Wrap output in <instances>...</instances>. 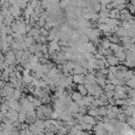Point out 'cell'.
<instances>
[{"label": "cell", "instance_id": "obj_1", "mask_svg": "<svg viewBox=\"0 0 135 135\" xmlns=\"http://www.w3.org/2000/svg\"><path fill=\"white\" fill-rule=\"evenodd\" d=\"M105 59H107V61H108L109 65H117V64H119V60H118V58H117L114 54L107 56V57H105Z\"/></svg>", "mask_w": 135, "mask_h": 135}, {"label": "cell", "instance_id": "obj_2", "mask_svg": "<svg viewBox=\"0 0 135 135\" xmlns=\"http://www.w3.org/2000/svg\"><path fill=\"white\" fill-rule=\"evenodd\" d=\"M73 77V82L74 83H82L84 82V74H73L72 75Z\"/></svg>", "mask_w": 135, "mask_h": 135}, {"label": "cell", "instance_id": "obj_3", "mask_svg": "<svg viewBox=\"0 0 135 135\" xmlns=\"http://www.w3.org/2000/svg\"><path fill=\"white\" fill-rule=\"evenodd\" d=\"M82 120H83L85 123H89V124H92V126H94V124L97 123L95 117H93V116H91V115H89V114H86V115L84 114L83 117H82Z\"/></svg>", "mask_w": 135, "mask_h": 135}, {"label": "cell", "instance_id": "obj_4", "mask_svg": "<svg viewBox=\"0 0 135 135\" xmlns=\"http://www.w3.org/2000/svg\"><path fill=\"white\" fill-rule=\"evenodd\" d=\"M23 42H24L26 49H28V47L35 42V40H34V38H33L31 35H27V36H24V38H23Z\"/></svg>", "mask_w": 135, "mask_h": 135}, {"label": "cell", "instance_id": "obj_5", "mask_svg": "<svg viewBox=\"0 0 135 135\" xmlns=\"http://www.w3.org/2000/svg\"><path fill=\"white\" fill-rule=\"evenodd\" d=\"M14 16L12 14H7L4 16V19H3V24L4 25H11V23L14 21Z\"/></svg>", "mask_w": 135, "mask_h": 135}, {"label": "cell", "instance_id": "obj_6", "mask_svg": "<svg viewBox=\"0 0 135 135\" xmlns=\"http://www.w3.org/2000/svg\"><path fill=\"white\" fill-rule=\"evenodd\" d=\"M71 98L73 101H77V100H80L82 98V95L78 91H72L71 92Z\"/></svg>", "mask_w": 135, "mask_h": 135}, {"label": "cell", "instance_id": "obj_7", "mask_svg": "<svg viewBox=\"0 0 135 135\" xmlns=\"http://www.w3.org/2000/svg\"><path fill=\"white\" fill-rule=\"evenodd\" d=\"M76 89H77V91H78L82 96H84V95H86V94H88V91H86L85 86H84L82 83H77Z\"/></svg>", "mask_w": 135, "mask_h": 135}, {"label": "cell", "instance_id": "obj_8", "mask_svg": "<svg viewBox=\"0 0 135 135\" xmlns=\"http://www.w3.org/2000/svg\"><path fill=\"white\" fill-rule=\"evenodd\" d=\"M113 98L114 99H126L127 98V94L124 92H115L114 91Z\"/></svg>", "mask_w": 135, "mask_h": 135}, {"label": "cell", "instance_id": "obj_9", "mask_svg": "<svg viewBox=\"0 0 135 135\" xmlns=\"http://www.w3.org/2000/svg\"><path fill=\"white\" fill-rule=\"evenodd\" d=\"M21 96H22V91L19 90V89H14V92H13V95H12L13 99L19 100L21 98Z\"/></svg>", "mask_w": 135, "mask_h": 135}, {"label": "cell", "instance_id": "obj_10", "mask_svg": "<svg viewBox=\"0 0 135 135\" xmlns=\"http://www.w3.org/2000/svg\"><path fill=\"white\" fill-rule=\"evenodd\" d=\"M119 14H120V13H119ZM132 18H133V15L130 14L129 12L119 15V20H130V19H132Z\"/></svg>", "mask_w": 135, "mask_h": 135}, {"label": "cell", "instance_id": "obj_11", "mask_svg": "<svg viewBox=\"0 0 135 135\" xmlns=\"http://www.w3.org/2000/svg\"><path fill=\"white\" fill-rule=\"evenodd\" d=\"M126 122H127L132 129H134V128H135V118H134V115H132V116H128Z\"/></svg>", "mask_w": 135, "mask_h": 135}, {"label": "cell", "instance_id": "obj_12", "mask_svg": "<svg viewBox=\"0 0 135 135\" xmlns=\"http://www.w3.org/2000/svg\"><path fill=\"white\" fill-rule=\"evenodd\" d=\"M124 84H127V86H129V88L134 89V88H135V77L130 78V79H127V80L124 81Z\"/></svg>", "mask_w": 135, "mask_h": 135}, {"label": "cell", "instance_id": "obj_13", "mask_svg": "<svg viewBox=\"0 0 135 135\" xmlns=\"http://www.w3.org/2000/svg\"><path fill=\"white\" fill-rule=\"evenodd\" d=\"M126 94H127V97H134V98H135V90L132 89V88L127 86V89H126Z\"/></svg>", "mask_w": 135, "mask_h": 135}, {"label": "cell", "instance_id": "obj_14", "mask_svg": "<svg viewBox=\"0 0 135 135\" xmlns=\"http://www.w3.org/2000/svg\"><path fill=\"white\" fill-rule=\"evenodd\" d=\"M7 110H8V105L5 102H0V111H1V113H3L5 115Z\"/></svg>", "mask_w": 135, "mask_h": 135}, {"label": "cell", "instance_id": "obj_15", "mask_svg": "<svg viewBox=\"0 0 135 135\" xmlns=\"http://www.w3.org/2000/svg\"><path fill=\"white\" fill-rule=\"evenodd\" d=\"M108 70H109V72L115 74V73L118 71V66H117V65H109V66H108Z\"/></svg>", "mask_w": 135, "mask_h": 135}, {"label": "cell", "instance_id": "obj_16", "mask_svg": "<svg viewBox=\"0 0 135 135\" xmlns=\"http://www.w3.org/2000/svg\"><path fill=\"white\" fill-rule=\"evenodd\" d=\"M113 54V51L110 49V47H108V49H103V52H102V55L103 56H109V55H112Z\"/></svg>", "mask_w": 135, "mask_h": 135}, {"label": "cell", "instance_id": "obj_17", "mask_svg": "<svg viewBox=\"0 0 135 135\" xmlns=\"http://www.w3.org/2000/svg\"><path fill=\"white\" fill-rule=\"evenodd\" d=\"M5 40H6V42L8 43V45H9V46H11V44H12V43H13V42L15 41V39L13 38V36H12L11 34L6 36V39H5Z\"/></svg>", "mask_w": 135, "mask_h": 135}, {"label": "cell", "instance_id": "obj_18", "mask_svg": "<svg viewBox=\"0 0 135 135\" xmlns=\"http://www.w3.org/2000/svg\"><path fill=\"white\" fill-rule=\"evenodd\" d=\"M98 71H99V72H100L102 75H104V76H105V75L109 73V70H108V68H102V69H99Z\"/></svg>", "mask_w": 135, "mask_h": 135}, {"label": "cell", "instance_id": "obj_19", "mask_svg": "<svg viewBox=\"0 0 135 135\" xmlns=\"http://www.w3.org/2000/svg\"><path fill=\"white\" fill-rule=\"evenodd\" d=\"M103 93L105 94V96H107L108 98H110V97H113L114 91H103Z\"/></svg>", "mask_w": 135, "mask_h": 135}, {"label": "cell", "instance_id": "obj_20", "mask_svg": "<svg viewBox=\"0 0 135 135\" xmlns=\"http://www.w3.org/2000/svg\"><path fill=\"white\" fill-rule=\"evenodd\" d=\"M111 1H112V0H99V3H100L101 5H107V4H109Z\"/></svg>", "mask_w": 135, "mask_h": 135}, {"label": "cell", "instance_id": "obj_21", "mask_svg": "<svg viewBox=\"0 0 135 135\" xmlns=\"http://www.w3.org/2000/svg\"><path fill=\"white\" fill-rule=\"evenodd\" d=\"M0 12H1V5H0Z\"/></svg>", "mask_w": 135, "mask_h": 135}]
</instances>
